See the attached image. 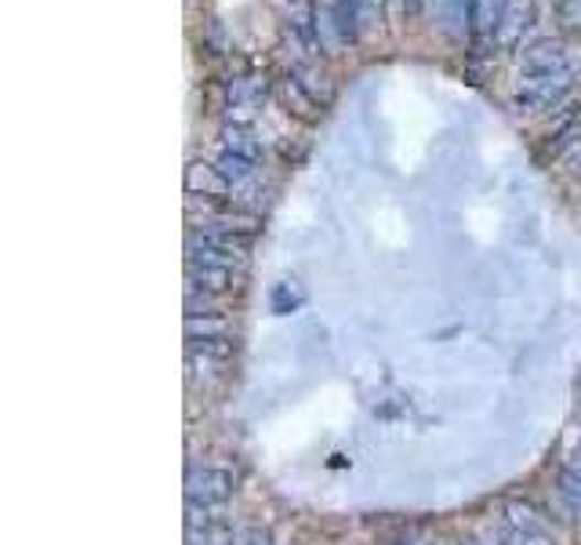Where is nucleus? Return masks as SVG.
I'll return each mask as SVG.
<instances>
[{
    "label": "nucleus",
    "instance_id": "f8f14e48",
    "mask_svg": "<svg viewBox=\"0 0 581 545\" xmlns=\"http://www.w3.org/2000/svg\"><path fill=\"white\" fill-rule=\"evenodd\" d=\"M302 302H305V295H302V288L294 280L277 284V291H273V313H291V309H299Z\"/></svg>",
    "mask_w": 581,
    "mask_h": 545
},
{
    "label": "nucleus",
    "instance_id": "423d86ee",
    "mask_svg": "<svg viewBox=\"0 0 581 545\" xmlns=\"http://www.w3.org/2000/svg\"><path fill=\"white\" fill-rule=\"evenodd\" d=\"M222 150H229V153H237L244 160H251V164H258L262 153H266V146L251 128H247V124H233V128L222 131Z\"/></svg>",
    "mask_w": 581,
    "mask_h": 545
},
{
    "label": "nucleus",
    "instance_id": "f257e3e1",
    "mask_svg": "<svg viewBox=\"0 0 581 545\" xmlns=\"http://www.w3.org/2000/svg\"><path fill=\"white\" fill-rule=\"evenodd\" d=\"M574 84V66L571 55H567V44L546 36V41H535L520 55V81H516L513 103L527 109V114H541V109H552L563 103V95L571 92Z\"/></svg>",
    "mask_w": 581,
    "mask_h": 545
},
{
    "label": "nucleus",
    "instance_id": "0eeeda50",
    "mask_svg": "<svg viewBox=\"0 0 581 545\" xmlns=\"http://www.w3.org/2000/svg\"><path fill=\"white\" fill-rule=\"evenodd\" d=\"M502 11H505V0H469V22H473V33L480 41L498 33Z\"/></svg>",
    "mask_w": 581,
    "mask_h": 545
},
{
    "label": "nucleus",
    "instance_id": "ddd939ff",
    "mask_svg": "<svg viewBox=\"0 0 581 545\" xmlns=\"http://www.w3.org/2000/svg\"><path fill=\"white\" fill-rule=\"evenodd\" d=\"M560 494L567 502L574 505V510H581V473H574V469H560Z\"/></svg>",
    "mask_w": 581,
    "mask_h": 545
},
{
    "label": "nucleus",
    "instance_id": "39448f33",
    "mask_svg": "<svg viewBox=\"0 0 581 545\" xmlns=\"http://www.w3.org/2000/svg\"><path fill=\"white\" fill-rule=\"evenodd\" d=\"M535 19V4L530 0H505L502 11V26H498V44H516L524 36V30Z\"/></svg>",
    "mask_w": 581,
    "mask_h": 545
},
{
    "label": "nucleus",
    "instance_id": "7ed1b4c3",
    "mask_svg": "<svg viewBox=\"0 0 581 545\" xmlns=\"http://www.w3.org/2000/svg\"><path fill=\"white\" fill-rule=\"evenodd\" d=\"M185 280H190V295H204V299H215V295L233 291V280H237V272L226 269V266L190 263V269H185Z\"/></svg>",
    "mask_w": 581,
    "mask_h": 545
},
{
    "label": "nucleus",
    "instance_id": "6e6552de",
    "mask_svg": "<svg viewBox=\"0 0 581 545\" xmlns=\"http://www.w3.org/2000/svg\"><path fill=\"white\" fill-rule=\"evenodd\" d=\"M185 334L190 339H229V324L218 313H193L185 317Z\"/></svg>",
    "mask_w": 581,
    "mask_h": 545
},
{
    "label": "nucleus",
    "instance_id": "f03ea898",
    "mask_svg": "<svg viewBox=\"0 0 581 545\" xmlns=\"http://www.w3.org/2000/svg\"><path fill=\"white\" fill-rule=\"evenodd\" d=\"M233 494V477L215 466H193L185 473V502L222 505Z\"/></svg>",
    "mask_w": 581,
    "mask_h": 545
},
{
    "label": "nucleus",
    "instance_id": "1a4fd4ad",
    "mask_svg": "<svg viewBox=\"0 0 581 545\" xmlns=\"http://www.w3.org/2000/svg\"><path fill=\"white\" fill-rule=\"evenodd\" d=\"M215 168H218V175L226 179L229 185H244L247 179L255 175L258 164H251V160H244V157L229 153V150H222V153L215 157Z\"/></svg>",
    "mask_w": 581,
    "mask_h": 545
},
{
    "label": "nucleus",
    "instance_id": "20e7f679",
    "mask_svg": "<svg viewBox=\"0 0 581 545\" xmlns=\"http://www.w3.org/2000/svg\"><path fill=\"white\" fill-rule=\"evenodd\" d=\"M185 190H190L193 196H226L233 193V185L218 175L215 164H190V171H185Z\"/></svg>",
    "mask_w": 581,
    "mask_h": 545
},
{
    "label": "nucleus",
    "instance_id": "2eb2a0df",
    "mask_svg": "<svg viewBox=\"0 0 581 545\" xmlns=\"http://www.w3.org/2000/svg\"><path fill=\"white\" fill-rule=\"evenodd\" d=\"M509 545H549L546 535H527V531L509 527Z\"/></svg>",
    "mask_w": 581,
    "mask_h": 545
},
{
    "label": "nucleus",
    "instance_id": "4468645a",
    "mask_svg": "<svg viewBox=\"0 0 581 545\" xmlns=\"http://www.w3.org/2000/svg\"><path fill=\"white\" fill-rule=\"evenodd\" d=\"M560 15H563V22H567L571 30H581V0H563Z\"/></svg>",
    "mask_w": 581,
    "mask_h": 545
},
{
    "label": "nucleus",
    "instance_id": "dca6fc26",
    "mask_svg": "<svg viewBox=\"0 0 581 545\" xmlns=\"http://www.w3.org/2000/svg\"><path fill=\"white\" fill-rule=\"evenodd\" d=\"M418 4H422V0H392V8H397V15H415L418 11Z\"/></svg>",
    "mask_w": 581,
    "mask_h": 545
},
{
    "label": "nucleus",
    "instance_id": "9b49d317",
    "mask_svg": "<svg viewBox=\"0 0 581 545\" xmlns=\"http://www.w3.org/2000/svg\"><path fill=\"white\" fill-rule=\"evenodd\" d=\"M509 527L527 531V535H546V527H541L538 513L530 510V505H524V502H513L509 505Z\"/></svg>",
    "mask_w": 581,
    "mask_h": 545
},
{
    "label": "nucleus",
    "instance_id": "9d476101",
    "mask_svg": "<svg viewBox=\"0 0 581 545\" xmlns=\"http://www.w3.org/2000/svg\"><path fill=\"white\" fill-rule=\"evenodd\" d=\"M233 339H190V353L193 356H204V361H218V364H226L229 356H233Z\"/></svg>",
    "mask_w": 581,
    "mask_h": 545
},
{
    "label": "nucleus",
    "instance_id": "f3484780",
    "mask_svg": "<svg viewBox=\"0 0 581 545\" xmlns=\"http://www.w3.org/2000/svg\"><path fill=\"white\" fill-rule=\"evenodd\" d=\"M567 469H574V473H581V451L571 455V462H567Z\"/></svg>",
    "mask_w": 581,
    "mask_h": 545
}]
</instances>
